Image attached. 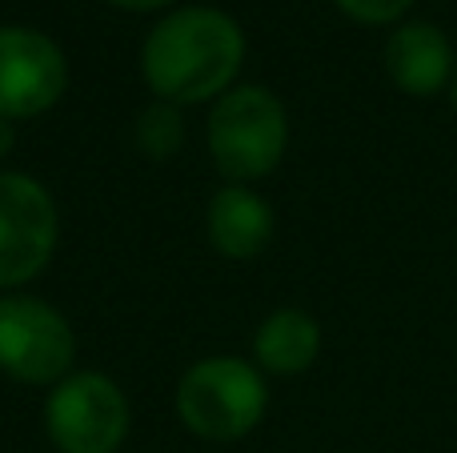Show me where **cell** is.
Wrapping results in <instances>:
<instances>
[{"mask_svg": "<svg viewBox=\"0 0 457 453\" xmlns=\"http://www.w3.org/2000/svg\"><path fill=\"white\" fill-rule=\"evenodd\" d=\"M64 85H69V64L56 40L21 24L0 29V117H40L64 96Z\"/></svg>", "mask_w": 457, "mask_h": 453, "instance_id": "obj_7", "label": "cell"}, {"mask_svg": "<svg viewBox=\"0 0 457 453\" xmlns=\"http://www.w3.org/2000/svg\"><path fill=\"white\" fill-rule=\"evenodd\" d=\"M61 217L40 181L0 173V289L29 285L56 253Z\"/></svg>", "mask_w": 457, "mask_h": 453, "instance_id": "obj_6", "label": "cell"}, {"mask_svg": "<svg viewBox=\"0 0 457 453\" xmlns=\"http://www.w3.org/2000/svg\"><path fill=\"white\" fill-rule=\"evenodd\" d=\"M12 144H16V128H12V120H4L0 117V161L12 152Z\"/></svg>", "mask_w": 457, "mask_h": 453, "instance_id": "obj_14", "label": "cell"}, {"mask_svg": "<svg viewBox=\"0 0 457 453\" xmlns=\"http://www.w3.org/2000/svg\"><path fill=\"white\" fill-rule=\"evenodd\" d=\"M137 144L149 161H169L181 152L185 144V120H181V104L173 101H153L149 109L137 120Z\"/></svg>", "mask_w": 457, "mask_h": 453, "instance_id": "obj_11", "label": "cell"}, {"mask_svg": "<svg viewBox=\"0 0 457 453\" xmlns=\"http://www.w3.org/2000/svg\"><path fill=\"white\" fill-rule=\"evenodd\" d=\"M269 385L253 361L205 358L177 385V417L205 441H237L261 425Z\"/></svg>", "mask_w": 457, "mask_h": 453, "instance_id": "obj_3", "label": "cell"}, {"mask_svg": "<svg viewBox=\"0 0 457 453\" xmlns=\"http://www.w3.org/2000/svg\"><path fill=\"white\" fill-rule=\"evenodd\" d=\"M209 241L228 261H253L273 241V209L249 185H225L209 201Z\"/></svg>", "mask_w": 457, "mask_h": 453, "instance_id": "obj_9", "label": "cell"}, {"mask_svg": "<svg viewBox=\"0 0 457 453\" xmlns=\"http://www.w3.org/2000/svg\"><path fill=\"white\" fill-rule=\"evenodd\" d=\"M77 337L69 321L40 297H0V369L24 385H56L69 377Z\"/></svg>", "mask_w": 457, "mask_h": 453, "instance_id": "obj_5", "label": "cell"}, {"mask_svg": "<svg viewBox=\"0 0 457 453\" xmlns=\"http://www.w3.org/2000/svg\"><path fill=\"white\" fill-rule=\"evenodd\" d=\"M245 61V32L221 8H177L149 32L141 69L157 101L201 104L228 93Z\"/></svg>", "mask_w": 457, "mask_h": 453, "instance_id": "obj_1", "label": "cell"}, {"mask_svg": "<svg viewBox=\"0 0 457 453\" xmlns=\"http://www.w3.org/2000/svg\"><path fill=\"white\" fill-rule=\"evenodd\" d=\"M321 353V325L305 309H273L253 334L257 369L277 377L305 374Z\"/></svg>", "mask_w": 457, "mask_h": 453, "instance_id": "obj_10", "label": "cell"}, {"mask_svg": "<svg viewBox=\"0 0 457 453\" xmlns=\"http://www.w3.org/2000/svg\"><path fill=\"white\" fill-rule=\"evenodd\" d=\"M450 101H453V109H457V72H453V85H450Z\"/></svg>", "mask_w": 457, "mask_h": 453, "instance_id": "obj_15", "label": "cell"}, {"mask_svg": "<svg viewBox=\"0 0 457 453\" xmlns=\"http://www.w3.org/2000/svg\"><path fill=\"white\" fill-rule=\"evenodd\" d=\"M109 4L129 8V12H153V8H165V4H173V0H109Z\"/></svg>", "mask_w": 457, "mask_h": 453, "instance_id": "obj_13", "label": "cell"}, {"mask_svg": "<svg viewBox=\"0 0 457 453\" xmlns=\"http://www.w3.org/2000/svg\"><path fill=\"white\" fill-rule=\"evenodd\" d=\"M289 149V112L265 85H237L213 101L209 152L228 185L269 177Z\"/></svg>", "mask_w": 457, "mask_h": 453, "instance_id": "obj_2", "label": "cell"}, {"mask_svg": "<svg viewBox=\"0 0 457 453\" xmlns=\"http://www.w3.org/2000/svg\"><path fill=\"white\" fill-rule=\"evenodd\" d=\"M48 438L61 453H117L129 438V401L104 374H69L45 406Z\"/></svg>", "mask_w": 457, "mask_h": 453, "instance_id": "obj_4", "label": "cell"}, {"mask_svg": "<svg viewBox=\"0 0 457 453\" xmlns=\"http://www.w3.org/2000/svg\"><path fill=\"white\" fill-rule=\"evenodd\" d=\"M386 72L405 96L429 101L437 93H450L457 53L453 40L429 21H402L386 40Z\"/></svg>", "mask_w": 457, "mask_h": 453, "instance_id": "obj_8", "label": "cell"}, {"mask_svg": "<svg viewBox=\"0 0 457 453\" xmlns=\"http://www.w3.org/2000/svg\"><path fill=\"white\" fill-rule=\"evenodd\" d=\"M353 24H370V29H386V24H402V16L413 8V0H333Z\"/></svg>", "mask_w": 457, "mask_h": 453, "instance_id": "obj_12", "label": "cell"}]
</instances>
